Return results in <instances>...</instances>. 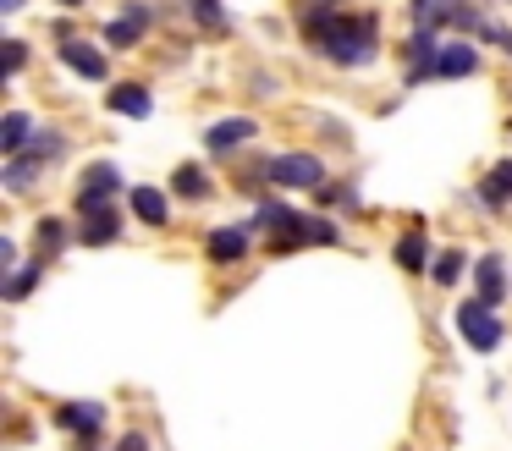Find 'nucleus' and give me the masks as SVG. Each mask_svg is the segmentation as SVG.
Instances as JSON below:
<instances>
[{
    "instance_id": "nucleus-8",
    "label": "nucleus",
    "mask_w": 512,
    "mask_h": 451,
    "mask_svg": "<svg viewBox=\"0 0 512 451\" xmlns=\"http://www.w3.org/2000/svg\"><path fill=\"white\" fill-rule=\"evenodd\" d=\"M149 22H155V6H149V0H133L122 17L105 22V44H111V50H133V44H144Z\"/></svg>"
},
{
    "instance_id": "nucleus-1",
    "label": "nucleus",
    "mask_w": 512,
    "mask_h": 451,
    "mask_svg": "<svg viewBox=\"0 0 512 451\" xmlns=\"http://www.w3.org/2000/svg\"><path fill=\"white\" fill-rule=\"evenodd\" d=\"M303 44L331 66H369L380 55V17L375 11H309L298 17Z\"/></svg>"
},
{
    "instance_id": "nucleus-12",
    "label": "nucleus",
    "mask_w": 512,
    "mask_h": 451,
    "mask_svg": "<svg viewBox=\"0 0 512 451\" xmlns=\"http://www.w3.org/2000/svg\"><path fill=\"white\" fill-rule=\"evenodd\" d=\"M474 297L490 308H501V297H507V264H501L496 253H485V259L474 264Z\"/></svg>"
},
{
    "instance_id": "nucleus-33",
    "label": "nucleus",
    "mask_w": 512,
    "mask_h": 451,
    "mask_svg": "<svg viewBox=\"0 0 512 451\" xmlns=\"http://www.w3.org/2000/svg\"><path fill=\"white\" fill-rule=\"evenodd\" d=\"M0 11H6V17H12V11H23V0H0Z\"/></svg>"
},
{
    "instance_id": "nucleus-30",
    "label": "nucleus",
    "mask_w": 512,
    "mask_h": 451,
    "mask_svg": "<svg viewBox=\"0 0 512 451\" xmlns=\"http://www.w3.org/2000/svg\"><path fill=\"white\" fill-rule=\"evenodd\" d=\"M12 270H23V264H17V242L0 237V275H12Z\"/></svg>"
},
{
    "instance_id": "nucleus-16",
    "label": "nucleus",
    "mask_w": 512,
    "mask_h": 451,
    "mask_svg": "<svg viewBox=\"0 0 512 451\" xmlns=\"http://www.w3.org/2000/svg\"><path fill=\"white\" fill-rule=\"evenodd\" d=\"M105 105H111V116H133V121H144L149 110H155V99H149V88H144V83H116L111 94H105Z\"/></svg>"
},
{
    "instance_id": "nucleus-19",
    "label": "nucleus",
    "mask_w": 512,
    "mask_h": 451,
    "mask_svg": "<svg viewBox=\"0 0 512 451\" xmlns=\"http://www.w3.org/2000/svg\"><path fill=\"white\" fill-rule=\"evenodd\" d=\"M479 204L485 209H507L512 204V160H496L479 182Z\"/></svg>"
},
{
    "instance_id": "nucleus-24",
    "label": "nucleus",
    "mask_w": 512,
    "mask_h": 451,
    "mask_svg": "<svg viewBox=\"0 0 512 451\" xmlns=\"http://www.w3.org/2000/svg\"><path fill=\"white\" fill-rule=\"evenodd\" d=\"M28 154H39V160H61V154H67V132H61V127H39L34 132V143H28Z\"/></svg>"
},
{
    "instance_id": "nucleus-27",
    "label": "nucleus",
    "mask_w": 512,
    "mask_h": 451,
    "mask_svg": "<svg viewBox=\"0 0 512 451\" xmlns=\"http://www.w3.org/2000/svg\"><path fill=\"white\" fill-rule=\"evenodd\" d=\"M446 28H457V33H479L485 28V17H479L468 0H452V11H446Z\"/></svg>"
},
{
    "instance_id": "nucleus-11",
    "label": "nucleus",
    "mask_w": 512,
    "mask_h": 451,
    "mask_svg": "<svg viewBox=\"0 0 512 451\" xmlns=\"http://www.w3.org/2000/svg\"><path fill=\"white\" fill-rule=\"evenodd\" d=\"M78 242H89V248H111V242H122V215H116L111 204L78 215Z\"/></svg>"
},
{
    "instance_id": "nucleus-7",
    "label": "nucleus",
    "mask_w": 512,
    "mask_h": 451,
    "mask_svg": "<svg viewBox=\"0 0 512 451\" xmlns=\"http://www.w3.org/2000/svg\"><path fill=\"white\" fill-rule=\"evenodd\" d=\"M116 193H122V171H116L111 160H94L89 171H83V187H78V215H89V209H105Z\"/></svg>"
},
{
    "instance_id": "nucleus-31",
    "label": "nucleus",
    "mask_w": 512,
    "mask_h": 451,
    "mask_svg": "<svg viewBox=\"0 0 512 451\" xmlns=\"http://www.w3.org/2000/svg\"><path fill=\"white\" fill-rule=\"evenodd\" d=\"M116 451H149V435L144 429H127V435L116 440Z\"/></svg>"
},
{
    "instance_id": "nucleus-4",
    "label": "nucleus",
    "mask_w": 512,
    "mask_h": 451,
    "mask_svg": "<svg viewBox=\"0 0 512 451\" xmlns=\"http://www.w3.org/2000/svg\"><path fill=\"white\" fill-rule=\"evenodd\" d=\"M303 220H309V215H298L292 204L265 198V204L254 209V220H248V226L270 237V253H287V248H303Z\"/></svg>"
},
{
    "instance_id": "nucleus-3",
    "label": "nucleus",
    "mask_w": 512,
    "mask_h": 451,
    "mask_svg": "<svg viewBox=\"0 0 512 451\" xmlns=\"http://www.w3.org/2000/svg\"><path fill=\"white\" fill-rule=\"evenodd\" d=\"M452 319H457V336L468 341V352H479V358H485V352H496V347H501V336H507L501 314H496L490 303H479V297H474V303H463Z\"/></svg>"
},
{
    "instance_id": "nucleus-25",
    "label": "nucleus",
    "mask_w": 512,
    "mask_h": 451,
    "mask_svg": "<svg viewBox=\"0 0 512 451\" xmlns=\"http://www.w3.org/2000/svg\"><path fill=\"white\" fill-rule=\"evenodd\" d=\"M188 11H193V22H199V28H210V33H226V28H232V17H226L221 0H188Z\"/></svg>"
},
{
    "instance_id": "nucleus-6",
    "label": "nucleus",
    "mask_w": 512,
    "mask_h": 451,
    "mask_svg": "<svg viewBox=\"0 0 512 451\" xmlns=\"http://www.w3.org/2000/svg\"><path fill=\"white\" fill-rule=\"evenodd\" d=\"M248 138H259V121L254 116H221L204 127V149L215 154V160H232L237 149H248Z\"/></svg>"
},
{
    "instance_id": "nucleus-26",
    "label": "nucleus",
    "mask_w": 512,
    "mask_h": 451,
    "mask_svg": "<svg viewBox=\"0 0 512 451\" xmlns=\"http://www.w3.org/2000/svg\"><path fill=\"white\" fill-rule=\"evenodd\" d=\"M303 242H320V248H336V242H342V226H336L331 215H309V220H303Z\"/></svg>"
},
{
    "instance_id": "nucleus-22",
    "label": "nucleus",
    "mask_w": 512,
    "mask_h": 451,
    "mask_svg": "<svg viewBox=\"0 0 512 451\" xmlns=\"http://www.w3.org/2000/svg\"><path fill=\"white\" fill-rule=\"evenodd\" d=\"M171 187H177V198H188V204H204V198H210V176H204V165H177Z\"/></svg>"
},
{
    "instance_id": "nucleus-13",
    "label": "nucleus",
    "mask_w": 512,
    "mask_h": 451,
    "mask_svg": "<svg viewBox=\"0 0 512 451\" xmlns=\"http://www.w3.org/2000/svg\"><path fill=\"white\" fill-rule=\"evenodd\" d=\"M204 253H210V264H243V259H248V226H221V231H210Z\"/></svg>"
},
{
    "instance_id": "nucleus-28",
    "label": "nucleus",
    "mask_w": 512,
    "mask_h": 451,
    "mask_svg": "<svg viewBox=\"0 0 512 451\" xmlns=\"http://www.w3.org/2000/svg\"><path fill=\"white\" fill-rule=\"evenodd\" d=\"M474 39H479V44H501V50H507V61H512V28H501V22H485Z\"/></svg>"
},
{
    "instance_id": "nucleus-18",
    "label": "nucleus",
    "mask_w": 512,
    "mask_h": 451,
    "mask_svg": "<svg viewBox=\"0 0 512 451\" xmlns=\"http://www.w3.org/2000/svg\"><path fill=\"white\" fill-rule=\"evenodd\" d=\"M127 204H133L138 226H166V220H171V198L160 193V187H133V193H127Z\"/></svg>"
},
{
    "instance_id": "nucleus-34",
    "label": "nucleus",
    "mask_w": 512,
    "mask_h": 451,
    "mask_svg": "<svg viewBox=\"0 0 512 451\" xmlns=\"http://www.w3.org/2000/svg\"><path fill=\"white\" fill-rule=\"evenodd\" d=\"M61 6H83V0H61Z\"/></svg>"
},
{
    "instance_id": "nucleus-21",
    "label": "nucleus",
    "mask_w": 512,
    "mask_h": 451,
    "mask_svg": "<svg viewBox=\"0 0 512 451\" xmlns=\"http://www.w3.org/2000/svg\"><path fill=\"white\" fill-rule=\"evenodd\" d=\"M34 242H39V259H56V253L61 248H67V242H72V231H67V220H61V215H45V220H39V226H34Z\"/></svg>"
},
{
    "instance_id": "nucleus-14",
    "label": "nucleus",
    "mask_w": 512,
    "mask_h": 451,
    "mask_svg": "<svg viewBox=\"0 0 512 451\" xmlns=\"http://www.w3.org/2000/svg\"><path fill=\"white\" fill-rule=\"evenodd\" d=\"M430 237H424V226H413V231H402V242H397V270L402 275H430Z\"/></svg>"
},
{
    "instance_id": "nucleus-29",
    "label": "nucleus",
    "mask_w": 512,
    "mask_h": 451,
    "mask_svg": "<svg viewBox=\"0 0 512 451\" xmlns=\"http://www.w3.org/2000/svg\"><path fill=\"white\" fill-rule=\"evenodd\" d=\"M0 50H6V77H17V72L28 66V44H23V39H6Z\"/></svg>"
},
{
    "instance_id": "nucleus-9",
    "label": "nucleus",
    "mask_w": 512,
    "mask_h": 451,
    "mask_svg": "<svg viewBox=\"0 0 512 451\" xmlns=\"http://www.w3.org/2000/svg\"><path fill=\"white\" fill-rule=\"evenodd\" d=\"M61 66L78 72V77H89V83H105V72H111L105 50H94L89 39H61Z\"/></svg>"
},
{
    "instance_id": "nucleus-5",
    "label": "nucleus",
    "mask_w": 512,
    "mask_h": 451,
    "mask_svg": "<svg viewBox=\"0 0 512 451\" xmlns=\"http://www.w3.org/2000/svg\"><path fill=\"white\" fill-rule=\"evenodd\" d=\"M56 424L72 435V446L105 451V446H100V435H105V402H61V407H56Z\"/></svg>"
},
{
    "instance_id": "nucleus-32",
    "label": "nucleus",
    "mask_w": 512,
    "mask_h": 451,
    "mask_svg": "<svg viewBox=\"0 0 512 451\" xmlns=\"http://www.w3.org/2000/svg\"><path fill=\"white\" fill-rule=\"evenodd\" d=\"M342 6H347V0H303L298 17H309V11H342Z\"/></svg>"
},
{
    "instance_id": "nucleus-20",
    "label": "nucleus",
    "mask_w": 512,
    "mask_h": 451,
    "mask_svg": "<svg viewBox=\"0 0 512 451\" xmlns=\"http://www.w3.org/2000/svg\"><path fill=\"white\" fill-rule=\"evenodd\" d=\"M39 281H45V259H28L23 270H12L6 281H0V297H6V303H23Z\"/></svg>"
},
{
    "instance_id": "nucleus-17",
    "label": "nucleus",
    "mask_w": 512,
    "mask_h": 451,
    "mask_svg": "<svg viewBox=\"0 0 512 451\" xmlns=\"http://www.w3.org/2000/svg\"><path fill=\"white\" fill-rule=\"evenodd\" d=\"M39 176H45V160H39V154H12V160L0 165L6 193H28V187H39Z\"/></svg>"
},
{
    "instance_id": "nucleus-2",
    "label": "nucleus",
    "mask_w": 512,
    "mask_h": 451,
    "mask_svg": "<svg viewBox=\"0 0 512 451\" xmlns=\"http://www.w3.org/2000/svg\"><path fill=\"white\" fill-rule=\"evenodd\" d=\"M265 182L270 187H287V193H303V187H320V182H331L325 176V160L320 154H309V149H292V154H270L265 160Z\"/></svg>"
},
{
    "instance_id": "nucleus-10",
    "label": "nucleus",
    "mask_w": 512,
    "mask_h": 451,
    "mask_svg": "<svg viewBox=\"0 0 512 451\" xmlns=\"http://www.w3.org/2000/svg\"><path fill=\"white\" fill-rule=\"evenodd\" d=\"M479 72V50L468 39H446L430 61V77H474Z\"/></svg>"
},
{
    "instance_id": "nucleus-23",
    "label": "nucleus",
    "mask_w": 512,
    "mask_h": 451,
    "mask_svg": "<svg viewBox=\"0 0 512 451\" xmlns=\"http://www.w3.org/2000/svg\"><path fill=\"white\" fill-rule=\"evenodd\" d=\"M463 270H468L463 248H441V253H435V264H430V275L441 286H457V281H463Z\"/></svg>"
},
{
    "instance_id": "nucleus-15",
    "label": "nucleus",
    "mask_w": 512,
    "mask_h": 451,
    "mask_svg": "<svg viewBox=\"0 0 512 451\" xmlns=\"http://www.w3.org/2000/svg\"><path fill=\"white\" fill-rule=\"evenodd\" d=\"M28 143H34V116L28 110H6L0 116V154L12 160V154H28Z\"/></svg>"
}]
</instances>
